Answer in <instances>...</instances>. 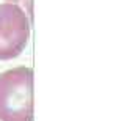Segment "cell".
I'll list each match as a JSON object with an SVG mask.
<instances>
[{
    "instance_id": "2",
    "label": "cell",
    "mask_w": 113,
    "mask_h": 121,
    "mask_svg": "<svg viewBox=\"0 0 113 121\" xmlns=\"http://www.w3.org/2000/svg\"><path fill=\"white\" fill-rule=\"evenodd\" d=\"M30 22L16 3L0 5V60L16 58L28 43Z\"/></svg>"
},
{
    "instance_id": "1",
    "label": "cell",
    "mask_w": 113,
    "mask_h": 121,
    "mask_svg": "<svg viewBox=\"0 0 113 121\" xmlns=\"http://www.w3.org/2000/svg\"><path fill=\"white\" fill-rule=\"evenodd\" d=\"M0 121H33V69L19 66L0 74Z\"/></svg>"
}]
</instances>
